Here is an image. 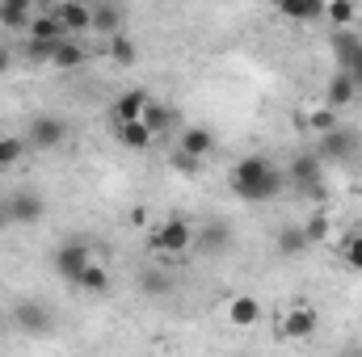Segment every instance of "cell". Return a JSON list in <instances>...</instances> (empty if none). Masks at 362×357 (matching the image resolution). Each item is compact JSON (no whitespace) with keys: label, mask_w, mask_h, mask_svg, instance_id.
Listing matches in <instances>:
<instances>
[{"label":"cell","mask_w":362,"mask_h":357,"mask_svg":"<svg viewBox=\"0 0 362 357\" xmlns=\"http://www.w3.org/2000/svg\"><path fill=\"white\" fill-rule=\"evenodd\" d=\"M198 244V223L189 214H165L148 227V253L160 257L165 265H173L177 257H189Z\"/></svg>","instance_id":"7a4b0ae2"},{"label":"cell","mask_w":362,"mask_h":357,"mask_svg":"<svg viewBox=\"0 0 362 357\" xmlns=\"http://www.w3.org/2000/svg\"><path fill=\"white\" fill-rule=\"evenodd\" d=\"M274 248H278V257H286V261H299L312 244H308V236H303V227L299 223H291V227H282L278 236H274Z\"/></svg>","instance_id":"7402d4cb"},{"label":"cell","mask_w":362,"mask_h":357,"mask_svg":"<svg viewBox=\"0 0 362 357\" xmlns=\"http://www.w3.org/2000/svg\"><path fill=\"white\" fill-rule=\"evenodd\" d=\"M89 261H97V253H93L85 240H64V244L51 253V265H55V273H59L64 282H76V273L89 265Z\"/></svg>","instance_id":"52a82bcc"},{"label":"cell","mask_w":362,"mask_h":357,"mask_svg":"<svg viewBox=\"0 0 362 357\" xmlns=\"http://www.w3.org/2000/svg\"><path fill=\"white\" fill-rule=\"evenodd\" d=\"M13 59H17V51H13L8 42H0V76H4L8 68H13Z\"/></svg>","instance_id":"d6a6232c"},{"label":"cell","mask_w":362,"mask_h":357,"mask_svg":"<svg viewBox=\"0 0 362 357\" xmlns=\"http://www.w3.org/2000/svg\"><path fill=\"white\" fill-rule=\"evenodd\" d=\"M354 17H358V0H329L325 4V21H333L337 30H346Z\"/></svg>","instance_id":"4316f807"},{"label":"cell","mask_w":362,"mask_h":357,"mask_svg":"<svg viewBox=\"0 0 362 357\" xmlns=\"http://www.w3.org/2000/svg\"><path fill=\"white\" fill-rule=\"evenodd\" d=\"M144 122H148V126H152L156 135H165V131H169V126L177 122V114H173V109H169L165 101H156V97H152V101H148V109H144Z\"/></svg>","instance_id":"484cf974"},{"label":"cell","mask_w":362,"mask_h":357,"mask_svg":"<svg viewBox=\"0 0 362 357\" xmlns=\"http://www.w3.org/2000/svg\"><path fill=\"white\" fill-rule=\"evenodd\" d=\"M13 324H17L21 332L38 337V332H47V328H51V311H47V303L25 298V303H17V307H13Z\"/></svg>","instance_id":"9a60e30c"},{"label":"cell","mask_w":362,"mask_h":357,"mask_svg":"<svg viewBox=\"0 0 362 357\" xmlns=\"http://www.w3.org/2000/svg\"><path fill=\"white\" fill-rule=\"evenodd\" d=\"M34 0H0V25L4 30H17V34H25L30 30V21H34Z\"/></svg>","instance_id":"d6986e66"},{"label":"cell","mask_w":362,"mask_h":357,"mask_svg":"<svg viewBox=\"0 0 362 357\" xmlns=\"http://www.w3.org/2000/svg\"><path fill=\"white\" fill-rule=\"evenodd\" d=\"M93 34H101V38L122 34V8L118 4H93Z\"/></svg>","instance_id":"cb8c5ba5"},{"label":"cell","mask_w":362,"mask_h":357,"mask_svg":"<svg viewBox=\"0 0 362 357\" xmlns=\"http://www.w3.org/2000/svg\"><path fill=\"white\" fill-rule=\"evenodd\" d=\"M320 181H325V160H320L316 152H295V156L286 160V185H295V189H303V193H316Z\"/></svg>","instance_id":"8992f818"},{"label":"cell","mask_w":362,"mask_h":357,"mask_svg":"<svg viewBox=\"0 0 362 357\" xmlns=\"http://www.w3.org/2000/svg\"><path fill=\"white\" fill-rule=\"evenodd\" d=\"M85 63H89V51H85V42H81L76 34H68V38L55 42L51 68H59V72H76V68H85Z\"/></svg>","instance_id":"2e32d148"},{"label":"cell","mask_w":362,"mask_h":357,"mask_svg":"<svg viewBox=\"0 0 362 357\" xmlns=\"http://www.w3.org/2000/svg\"><path fill=\"white\" fill-rule=\"evenodd\" d=\"M4 227H13V223H8V210H4V202H0V231H4Z\"/></svg>","instance_id":"836d02e7"},{"label":"cell","mask_w":362,"mask_h":357,"mask_svg":"<svg viewBox=\"0 0 362 357\" xmlns=\"http://www.w3.org/2000/svg\"><path fill=\"white\" fill-rule=\"evenodd\" d=\"M25 38L59 42V38H68V30H64V21L55 17V8H38V13H34V21H30V30H25Z\"/></svg>","instance_id":"44dd1931"},{"label":"cell","mask_w":362,"mask_h":357,"mask_svg":"<svg viewBox=\"0 0 362 357\" xmlns=\"http://www.w3.org/2000/svg\"><path fill=\"white\" fill-rule=\"evenodd\" d=\"M362 147V139L354 131H346V126H333V131H325V135H316V156L325 160V164H346L354 152Z\"/></svg>","instance_id":"5b68a950"},{"label":"cell","mask_w":362,"mask_h":357,"mask_svg":"<svg viewBox=\"0 0 362 357\" xmlns=\"http://www.w3.org/2000/svg\"><path fill=\"white\" fill-rule=\"evenodd\" d=\"M299 126H303L308 135H325V131H333V126H341V122H337V109H333L329 101H320V105L312 101V105L299 109Z\"/></svg>","instance_id":"ac0fdd59"},{"label":"cell","mask_w":362,"mask_h":357,"mask_svg":"<svg viewBox=\"0 0 362 357\" xmlns=\"http://www.w3.org/2000/svg\"><path fill=\"white\" fill-rule=\"evenodd\" d=\"M262 320H266V307H262L253 294L228 298V324H232V328H257Z\"/></svg>","instance_id":"5bb4252c"},{"label":"cell","mask_w":362,"mask_h":357,"mask_svg":"<svg viewBox=\"0 0 362 357\" xmlns=\"http://www.w3.org/2000/svg\"><path fill=\"white\" fill-rule=\"evenodd\" d=\"M299 227H303L308 244H320V240L329 236V219H325V214H312V219H308V223H299Z\"/></svg>","instance_id":"f546056e"},{"label":"cell","mask_w":362,"mask_h":357,"mask_svg":"<svg viewBox=\"0 0 362 357\" xmlns=\"http://www.w3.org/2000/svg\"><path fill=\"white\" fill-rule=\"evenodd\" d=\"M30 152H34V147H30L25 135H0V169H17Z\"/></svg>","instance_id":"d4e9b609"},{"label":"cell","mask_w":362,"mask_h":357,"mask_svg":"<svg viewBox=\"0 0 362 357\" xmlns=\"http://www.w3.org/2000/svg\"><path fill=\"white\" fill-rule=\"evenodd\" d=\"M333 55H337V68H341V72H350V76H354V85L362 89V38L350 30V25L333 34Z\"/></svg>","instance_id":"9c48e42d"},{"label":"cell","mask_w":362,"mask_h":357,"mask_svg":"<svg viewBox=\"0 0 362 357\" xmlns=\"http://www.w3.org/2000/svg\"><path fill=\"white\" fill-rule=\"evenodd\" d=\"M55 17H59L64 30L76 34V38L93 30V4L89 0H59V4H55Z\"/></svg>","instance_id":"7c38bea8"},{"label":"cell","mask_w":362,"mask_h":357,"mask_svg":"<svg viewBox=\"0 0 362 357\" xmlns=\"http://www.w3.org/2000/svg\"><path fill=\"white\" fill-rule=\"evenodd\" d=\"M25 139H30L34 152H59L68 143V122L59 114H38V118H30Z\"/></svg>","instance_id":"277c9868"},{"label":"cell","mask_w":362,"mask_h":357,"mask_svg":"<svg viewBox=\"0 0 362 357\" xmlns=\"http://www.w3.org/2000/svg\"><path fill=\"white\" fill-rule=\"evenodd\" d=\"M358 92H362V89L354 85V76L337 68V72L329 76V85H325V101H329L333 109H341V105H350V101H358Z\"/></svg>","instance_id":"ffe728a7"},{"label":"cell","mask_w":362,"mask_h":357,"mask_svg":"<svg viewBox=\"0 0 362 357\" xmlns=\"http://www.w3.org/2000/svg\"><path fill=\"white\" fill-rule=\"evenodd\" d=\"M110 42V59L118 63V68H131L135 59H139V51H135V42L127 38V34H114V38H105Z\"/></svg>","instance_id":"f1b7e54d"},{"label":"cell","mask_w":362,"mask_h":357,"mask_svg":"<svg viewBox=\"0 0 362 357\" xmlns=\"http://www.w3.org/2000/svg\"><path fill=\"white\" fill-rule=\"evenodd\" d=\"M148 101H152V92H148V89L118 92V97H114V105H110V122H135V118H144Z\"/></svg>","instance_id":"4fadbf2b"},{"label":"cell","mask_w":362,"mask_h":357,"mask_svg":"<svg viewBox=\"0 0 362 357\" xmlns=\"http://www.w3.org/2000/svg\"><path fill=\"white\" fill-rule=\"evenodd\" d=\"M358 193H362V164H358Z\"/></svg>","instance_id":"d590c367"},{"label":"cell","mask_w":362,"mask_h":357,"mask_svg":"<svg viewBox=\"0 0 362 357\" xmlns=\"http://www.w3.org/2000/svg\"><path fill=\"white\" fill-rule=\"evenodd\" d=\"M325 4L329 0H274V8L295 21V25H312V21H325Z\"/></svg>","instance_id":"e0dca14e"},{"label":"cell","mask_w":362,"mask_h":357,"mask_svg":"<svg viewBox=\"0 0 362 357\" xmlns=\"http://www.w3.org/2000/svg\"><path fill=\"white\" fill-rule=\"evenodd\" d=\"M110 131H114V143L127 147V152H148L156 143V131L144 118H135V122H110Z\"/></svg>","instance_id":"8fae6325"},{"label":"cell","mask_w":362,"mask_h":357,"mask_svg":"<svg viewBox=\"0 0 362 357\" xmlns=\"http://www.w3.org/2000/svg\"><path fill=\"white\" fill-rule=\"evenodd\" d=\"M4 210H8V223L13 227H34L42 214H47V202L34 193V189H13L4 198Z\"/></svg>","instance_id":"ba28073f"},{"label":"cell","mask_w":362,"mask_h":357,"mask_svg":"<svg viewBox=\"0 0 362 357\" xmlns=\"http://www.w3.org/2000/svg\"><path fill=\"white\" fill-rule=\"evenodd\" d=\"M177 156L185 160H211L215 156V131L206 126H181V139H177Z\"/></svg>","instance_id":"30bf717a"},{"label":"cell","mask_w":362,"mask_h":357,"mask_svg":"<svg viewBox=\"0 0 362 357\" xmlns=\"http://www.w3.org/2000/svg\"><path fill=\"white\" fill-rule=\"evenodd\" d=\"M139 286H144V290H148V294H165V286H169V277H165V273H156V269H152V273H144V277H139Z\"/></svg>","instance_id":"4dcf8cb0"},{"label":"cell","mask_w":362,"mask_h":357,"mask_svg":"<svg viewBox=\"0 0 362 357\" xmlns=\"http://www.w3.org/2000/svg\"><path fill=\"white\" fill-rule=\"evenodd\" d=\"M316 328H320V311L312 303H286L278 311V320H274V332L282 341H308Z\"/></svg>","instance_id":"3957f363"},{"label":"cell","mask_w":362,"mask_h":357,"mask_svg":"<svg viewBox=\"0 0 362 357\" xmlns=\"http://www.w3.org/2000/svg\"><path fill=\"white\" fill-rule=\"evenodd\" d=\"M228 240H232V236H228V227H223V223H219L215 231H206V244H215V248H223Z\"/></svg>","instance_id":"1f68e13d"},{"label":"cell","mask_w":362,"mask_h":357,"mask_svg":"<svg viewBox=\"0 0 362 357\" xmlns=\"http://www.w3.org/2000/svg\"><path fill=\"white\" fill-rule=\"evenodd\" d=\"M337 257H341V265L350 269V273H362V236L358 231H350V236L337 244Z\"/></svg>","instance_id":"83f0119b"},{"label":"cell","mask_w":362,"mask_h":357,"mask_svg":"<svg viewBox=\"0 0 362 357\" xmlns=\"http://www.w3.org/2000/svg\"><path fill=\"white\" fill-rule=\"evenodd\" d=\"M228 185H232V193H236L240 202L262 206V202L282 198V189H286V169H282L278 160H270L266 152H253V156H245V160L232 164Z\"/></svg>","instance_id":"6da1fadb"},{"label":"cell","mask_w":362,"mask_h":357,"mask_svg":"<svg viewBox=\"0 0 362 357\" xmlns=\"http://www.w3.org/2000/svg\"><path fill=\"white\" fill-rule=\"evenodd\" d=\"M59 0H34V8H55Z\"/></svg>","instance_id":"e575fe53"},{"label":"cell","mask_w":362,"mask_h":357,"mask_svg":"<svg viewBox=\"0 0 362 357\" xmlns=\"http://www.w3.org/2000/svg\"><path fill=\"white\" fill-rule=\"evenodd\" d=\"M358 236H362V223H358Z\"/></svg>","instance_id":"8d00e7d4"},{"label":"cell","mask_w":362,"mask_h":357,"mask_svg":"<svg viewBox=\"0 0 362 357\" xmlns=\"http://www.w3.org/2000/svg\"><path fill=\"white\" fill-rule=\"evenodd\" d=\"M72 286H76V290H85V294H97V298H101V294H110V286H114V282H110V269L101 265V261H89V265L76 273V282H72Z\"/></svg>","instance_id":"603a6c76"}]
</instances>
